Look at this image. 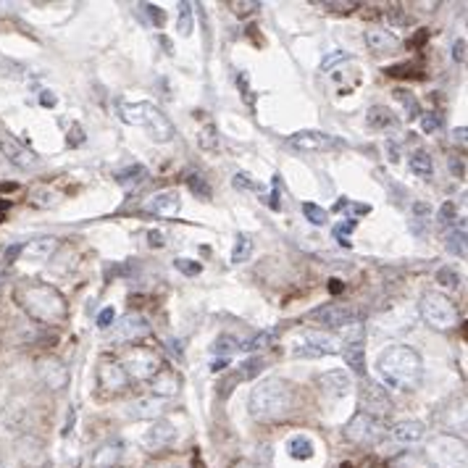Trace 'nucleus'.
Listing matches in <instances>:
<instances>
[{"label": "nucleus", "instance_id": "obj_1", "mask_svg": "<svg viewBox=\"0 0 468 468\" xmlns=\"http://www.w3.org/2000/svg\"><path fill=\"white\" fill-rule=\"evenodd\" d=\"M379 377L384 379L387 387L395 389H416L424 377V360L413 348L405 345H392L379 355Z\"/></svg>", "mask_w": 468, "mask_h": 468}, {"label": "nucleus", "instance_id": "obj_2", "mask_svg": "<svg viewBox=\"0 0 468 468\" xmlns=\"http://www.w3.org/2000/svg\"><path fill=\"white\" fill-rule=\"evenodd\" d=\"M13 298L27 310L30 319L40 321V324H61L66 319V300L58 289L45 282H24L16 287Z\"/></svg>", "mask_w": 468, "mask_h": 468}, {"label": "nucleus", "instance_id": "obj_3", "mask_svg": "<svg viewBox=\"0 0 468 468\" xmlns=\"http://www.w3.org/2000/svg\"><path fill=\"white\" fill-rule=\"evenodd\" d=\"M295 392L282 379H266L250 392V416L255 421H279L292 413Z\"/></svg>", "mask_w": 468, "mask_h": 468}, {"label": "nucleus", "instance_id": "obj_4", "mask_svg": "<svg viewBox=\"0 0 468 468\" xmlns=\"http://www.w3.org/2000/svg\"><path fill=\"white\" fill-rule=\"evenodd\" d=\"M119 119L140 127L150 134V140L156 142H171L174 140V124L156 103H119Z\"/></svg>", "mask_w": 468, "mask_h": 468}, {"label": "nucleus", "instance_id": "obj_5", "mask_svg": "<svg viewBox=\"0 0 468 468\" xmlns=\"http://www.w3.org/2000/svg\"><path fill=\"white\" fill-rule=\"evenodd\" d=\"M339 350H342V339L324 329H305L292 342L295 358H324V355H337Z\"/></svg>", "mask_w": 468, "mask_h": 468}, {"label": "nucleus", "instance_id": "obj_6", "mask_svg": "<svg viewBox=\"0 0 468 468\" xmlns=\"http://www.w3.org/2000/svg\"><path fill=\"white\" fill-rule=\"evenodd\" d=\"M426 458L437 468H466V442L453 434H437L426 445Z\"/></svg>", "mask_w": 468, "mask_h": 468}, {"label": "nucleus", "instance_id": "obj_7", "mask_svg": "<svg viewBox=\"0 0 468 468\" xmlns=\"http://www.w3.org/2000/svg\"><path fill=\"white\" fill-rule=\"evenodd\" d=\"M421 319L434 329H453L458 324V308L453 305V300L439 295V292H424L419 303Z\"/></svg>", "mask_w": 468, "mask_h": 468}, {"label": "nucleus", "instance_id": "obj_8", "mask_svg": "<svg viewBox=\"0 0 468 468\" xmlns=\"http://www.w3.org/2000/svg\"><path fill=\"white\" fill-rule=\"evenodd\" d=\"M121 366L127 371V377L132 379H153L163 369L158 353L150 348H132L129 355L121 360Z\"/></svg>", "mask_w": 468, "mask_h": 468}, {"label": "nucleus", "instance_id": "obj_9", "mask_svg": "<svg viewBox=\"0 0 468 468\" xmlns=\"http://www.w3.org/2000/svg\"><path fill=\"white\" fill-rule=\"evenodd\" d=\"M310 321H316L324 327V331L329 329H348L353 324H360V310H355L353 305H337V303H329L324 308L313 310Z\"/></svg>", "mask_w": 468, "mask_h": 468}, {"label": "nucleus", "instance_id": "obj_10", "mask_svg": "<svg viewBox=\"0 0 468 468\" xmlns=\"http://www.w3.org/2000/svg\"><path fill=\"white\" fill-rule=\"evenodd\" d=\"M381 429H384L381 421L369 416V413H363V410H358V413L348 421L345 437H348L350 442H358V445H374V442H379L381 434H384Z\"/></svg>", "mask_w": 468, "mask_h": 468}, {"label": "nucleus", "instance_id": "obj_11", "mask_svg": "<svg viewBox=\"0 0 468 468\" xmlns=\"http://www.w3.org/2000/svg\"><path fill=\"white\" fill-rule=\"evenodd\" d=\"M145 334H150V324L145 316H137V313H129L116 324V329L108 334L110 342H121V345H132L142 339Z\"/></svg>", "mask_w": 468, "mask_h": 468}, {"label": "nucleus", "instance_id": "obj_12", "mask_svg": "<svg viewBox=\"0 0 468 468\" xmlns=\"http://www.w3.org/2000/svg\"><path fill=\"white\" fill-rule=\"evenodd\" d=\"M0 156L8 160L11 166H16V169L30 171L37 166V156L27 145H21L19 140H13L8 134H0Z\"/></svg>", "mask_w": 468, "mask_h": 468}, {"label": "nucleus", "instance_id": "obj_13", "mask_svg": "<svg viewBox=\"0 0 468 468\" xmlns=\"http://www.w3.org/2000/svg\"><path fill=\"white\" fill-rule=\"evenodd\" d=\"M360 408L363 413H369L374 419L381 421V416H387L389 408H392V403H389L387 392L377 384H366V387L360 389Z\"/></svg>", "mask_w": 468, "mask_h": 468}, {"label": "nucleus", "instance_id": "obj_14", "mask_svg": "<svg viewBox=\"0 0 468 468\" xmlns=\"http://www.w3.org/2000/svg\"><path fill=\"white\" fill-rule=\"evenodd\" d=\"M289 148L295 150H305V153H319V150H331L334 140L324 134L319 129H303V132H295L292 137H289Z\"/></svg>", "mask_w": 468, "mask_h": 468}, {"label": "nucleus", "instance_id": "obj_15", "mask_svg": "<svg viewBox=\"0 0 468 468\" xmlns=\"http://www.w3.org/2000/svg\"><path fill=\"white\" fill-rule=\"evenodd\" d=\"M179 192L177 189H166V192H156L153 198L142 205V210H148L153 216H163V219H169V216H177L179 213Z\"/></svg>", "mask_w": 468, "mask_h": 468}, {"label": "nucleus", "instance_id": "obj_16", "mask_svg": "<svg viewBox=\"0 0 468 468\" xmlns=\"http://www.w3.org/2000/svg\"><path fill=\"white\" fill-rule=\"evenodd\" d=\"M98 379L106 389H124L127 384H129L127 371H124V366H121V360H116V358H103L100 360Z\"/></svg>", "mask_w": 468, "mask_h": 468}, {"label": "nucleus", "instance_id": "obj_17", "mask_svg": "<svg viewBox=\"0 0 468 468\" xmlns=\"http://www.w3.org/2000/svg\"><path fill=\"white\" fill-rule=\"evenodd\" d=\"M150 387H153V395L158 400L177 398L182 389V377L174 369H160L156 377L150 379Z\"/></svg>", "mask_w": 468, "mask_h": 468}, {"label": "nucleus", "instance_id": "obj_18", "mask_svg": "<svg viewBox=\"0 0 468 468\" xmlns=\"http://www.w3.org/2000/svg\"><path fill=\"white\" fill-rule=\"evenodd\" d=\"M319 384L327 398H345L350 392V387H353V381H350V377L345 371H329V374H324L319 379Z\"/></svg>", "mask_w": 468, "mask_h": 468}, {"label": "nucleus", "instance_id": "obj_19", "mask_svg": "<svg viewBox=\"0 0 468 468\" xmlns=\"http://www.w3.org/2000/svg\"><path fill=\"white\" fill-rule=\"evenodd\" d=\"M174 437H177V429L171 421H156V426L148 429V434H145V445L150 450H163L174 442Z\"/></svg>", "mask_w": 468, "mask_h": 468}, {"label": "nucleus", "instance_id": "obj_20", "mask_svg": "<svg viewBox=\"0 0 468 468\" xmlns=\"http://www.w3.org/2000/svg\"><path fill=\"white\" fill-rule=\"evenodd\" d=\"M424 434H426L424 424H421V421H413V419H403L392 426V437L398 439L400 445H416V442L424 439Z\"/></svg>", "mask_w": 468, "mask_h": 468}, {"label": "nucleus", "instance_id": "obj_21", "mask_svg": "<svg viewBox=\"0 0 468 468\" xmlns=\"http://www.w3.org/2000/svg\"><path fill=\"white\" fill-rule=\"evenodd\" d=\"M366 45L377 53H389L400 45L398 34H392L389 30H369L366 32Z\"/></svg>", "mask_w": 468, "mask_h": 468}, {"label": "nucleus", "instance_id": "obj_22", "mask_svg": "<svg viewBox=\"0 0 468 468\" xmlns=\"http://www.w3.org/2000/svg\"><path fill=\"white\" fill-rule=\"evenodd\" d=\"M40 374H42V379H45V384L53 389L66 387V381H69V371H66V366L58 363V360H45Z\"/></svg>", "mask_w": 468, "mask_h": 468}, {"label": "nucleus", "instance_id": "obj_23", "mask_svg": "<svg viewBox=\"0 0 468 468\" xmlns=\"http://www.w3.org/2000/svg\"><path fill=\"white\" fill-rule=\"evenodd\" d=\"M24 255L32 260H45L53 255V250H56V239L53 237H42V239H32L30 245H24Z\"/></svg>", "mask_w": 468, "mask_h": 468}, {"label": "nucleus", "instance_id": "obj_24", "mask_svg": "<svg viewBox=\"0 0 468 468\" xmlns=\"http://www.w3.org/2000/svg\"><path fill=\"white\" fill-rule=\"evenodd\" d=\"M448 250L458 258H466V221L455 224L448 232Z\"/></svg>", "mask_w": 468, "mask_h": 468}, {"label": "nucleus", "instance_id": "obj_25", "mask_svg": "<svg viewBox=\"0 0 468 468\" xmlns=\"http://www.w3.org/2000/svg\"><path fill=\"white\" fill-rule=\"evenodd\" d=\"M287 453L295 460H308V458H313V442H310L308 437H303V434H298V437H289L287 439Z\"/></svg>", "mask_w": 468, "mask_h": 468}, {"label": "nucleus", "instance_id": "obj_26", "mask_svg": "<svg viewBox=\"0 0 468 468\" xmlns=\"http://www.w3.org/2000/svg\"><path fill=\"white\" fill-rule=\"evenodd\" d=\"M277 342V329H271V331H258V334H253L250 339H245L239 350H245V353H258L263 348H271Z\"/></svg>", "mask_w": 468, "mask_h": 468}, {"label": "nucleus", "instance_id": "obj_27", "mask_svg": "<svg viewBox=\"0 0 468 468\" xmlns=\"http://www.w3.org/2000/svg\"><path fill=\"white\" fill-rule=\"evenodd\" d=\"M369 124L374 129H389V127H398V119H395V113L384 106H374L369 110Z\"/></svg>", "mask_w": 468, "mask_h": 468}, {"label": "nucleus", "instance_id": "obj_28", "mask_svg": "<svg viewBox=\"0 0 468 468\" xmlns=\"http://www.w3.org/2000/svg\"><path fill=\"white\" fill-rule=\"evenodd\" d=\"M410 171L416 177H431L434 174V160H431V156H429L426 150L410 153Z\"/></svg>", "mask_w": 468, "mask_h": 468}, {"label": "nucleus", "instance_id": "obj_29", "mask_svg": "<svg viewBox=\"0 0 468 468\" xmlns=\"http://www.w3.org/2000/svg\"><path fill=\"white\" fill-rule=\"evenodd\" d=\"M455 224H458V208H455V203H445V205L437 210V229L450 232Z\"/></svg>", "mask_w": 468, "mask_h": 468}, {"label": "nucleus", "instance_id": "obj_30", "mask_svg": "<svg viewBox=\"0 0 468 468\" xmlns=\"http://www.w3.org/2000/svg\"><path fill=\"white\" fill-rule=\"evenodd\" d=\"M145 177H148L145 166H129V169H121L116 174V182H119L121 187H132V184H140Z\"/></svg>", "mask_w": 468, "mask_h": 468}, {"label": "nucleus", "instance_id": "obj_31", "mask_svg": "<svg viewBox=\"0 0 468 468\" xmlns=\"http://www.w3.org/2000/svg\"><path fill=\"white\" fill-rule=\"evenodd\" d=\"M413 232L419 234V237H424L426 234V224L431 221V208H429L426 203H416L413 205Z\"/></svg>", "mask_w": 468, "mask_h": 468}, {"label": "nucleus", "instance_id": "obj_32", "mask_svg": "<svg viewBox=\"0 0 468 468\" xmlns=\"http://www.w3.org/2000/svg\"><path fill=\"white\" fill-rule=\"evenodd\" d=\"M253 253V239L248 234H237L234 239V250H232V263H245Z\"/></svg>", "mask_w": 468, "mask_h": 468}, {"label": "nucleus", "instance_id": "obj_33", "mask_svg": "<svg viewBox=\"0 0 468 468\" xmlns=\"http://www.w3.org/2000/svg\"><path fill=\"white\" fill-rule=\"evenodd\" d=\"M213 355H221V358H229L232 353H237L239 350V342L232 334H221L216 342H213Z\"/></svg>", "mask_w": 468, "mask_h": 468}, {"label": "nucleus", "instance_id": "obj_34", "mask_svg": "<svg viewBox=\"0 0 468 468\" xmlns=\"http://www.w3.org/2000/svg\"><path fill=\"white\" fill-rule=\"evenodd\" d=\"M355 227H358V221L355 219H348L342 221V224H334V239H337L342 248H350L353 242H350V237H353V232H355Z\"/></svg>", "mask_w": 468, "mask_h": 468}, {"label": "nucleus", "instance_id": "obj_35", "mask_svg": "<svg viewBox=\"0 0 468 468\" xmlns=\"http://www.w3.org/2000/svg\"><path fill=\"white\" fill-rule=\"evenodd\" d=\"M421 129L426 132V134H437L442 129V113H437V110L421 113Z\"/></svg>", "mask_w": 468, "mask_h": 468}, {"label": "nucleus", "instance_id": "obj_36", "mask_svg": "<svg viewBox=\"0 0 468 468\" xmlns=\"http://www.w3.org/2000/svg\"><path fill=\"white\" fill-rule=\"evenodd\" d=\"M263 371V358H258V355H253V358H248L242 366H239L237 377L239 379H253L255 374H260Z\"/></svg>", "mask_w": 468, "mask_h": 468}, {"label": "nucleus", "instance_id": "obj_37", "mask_svg": "<svg viewBox=\"0 0 468 468\" xmlns=\"http://www.w3.org/2000/svg\"><path fill=\"white\" fill-rule=\"evenodd\" d=\"M200 148L203 150H219V132H216L213 124L203 127V132H200Z\"/></svg>", "mask_w": 468, "mask_h": 468}, {"label": "nucleus", "instance_id": "obj_38", "mask_svg": "<svg viewBox=\"0 0 468 468\" xmlns=\"http://www.w3.org/2000/svg\"><path fill=\"white\" fill-rule=\"evenodd\" d=\"M395 98H398L400 103L405 106V110H408V119H416V116H419V113H421L419 100L413 98V95H410L408 90H395Z\"/></svg>", "mask_w": 468, "mask_h": 468}, {"label": "nucleus", "instance_id": "obj_39", "mask_svg": "<svg viewBox=\"0 0 468 468\" xmlns=\"http://www.w3.org/2000/svg\"><path fill=\"white\" fill-rule=\"evenodd\" d=\"M303 213H305L310 224H316V227H324L327 219H329L327 210L321 208V205H316V203H305V205H303Z\"/></svg>", "mask_w": 468, "mask_h": 468}, {"label": "nucleus", "instance_id": "obj_40", "mask_svg": "<svg viewBox=\"0 0 468 468\" xmlns=\"http://www.w3.org/2000/svg\"><path fill=\"white\" fill-rule=\"evenodd\" d=\"M134 416H142V419H150V416H160V400H140L134 405Z\"/></svg>", "mask_w": 468, "mask_h": 468}, {"label": "nucleus", "instance_id": "obj_41", "mask_svg": "<svg viewBox=\"0 0 468 468\" xmlns=\"http://www.w3.org/2000/svg\"><path fill=\"white\" fill-rule=\"evenodd\" d=\"M179 34H184V37L192 34V3L179 6Z\"/></svg>", "mask_w": 468, "mask_h": 468}, {"label": "nucleus", "instance_id": "obj_42", "mask_svg": "<svg viewBox=\"0 0 468 468\" xmlns=\"http://www.w3.org/2000/svg\"><path fill=\"white\" fill-rule=\"evenodd\" d=\"M106 453H98L95 455V463L98 466H108L113 458H119V453H124V445H119V442H113V445H108V448H103Z\"/></svg>", "mask_w": 468, "mask_h": 468}, {"label": "nucleus", "instance_id": "obj_43", "mask_svg": "<svg viewBox=\"0 0 468 468\" xmlns=\"http://www.w3.org/2000/svg\"><path fill=\"white\" fill-rule=\"evenodd\" d=\"M437 282L442 284V287L455 289V287H460V274L458 271H453V269H439L437 271Z\"/></svg>", "mask_w": 468, "mask_h": 468}, {"label": "nucleus", "instance_id": "obj_44", "mask_svg": "<svg viewBox=\"0 0 468 468\" xmlns=\"http://www.w3.org/2000/svg\"><path fill=\"white\" fill-rule=\"evenodd\" d=\"M229 8L237 13V16H250V13H255V11L260 8L258 0H248V3H242V0H232Z\"/></svg>", "mask_w": 468, "mask_h": 468}, {"label": "nucleus", "instance_id": "obj_45", "mask_svg": "<svg viewBox=\"0 0 468 468\" xmlns=\"http://www.w3.org/2000/svg\"><path fill=\"white\" fill-rule=\"evenodd\" d=\"M187 184H189V189L195 192V195H200V198H210V187H208V182H203L198 177V174H192L187 179Z\"/></svg>", "mask_w": 468, "mask_h": 468}, {"label": "nucleus", "instance_id": "obj_46", "mask_svg": "<svg viewBox=\"0 0 468 468\" xmlns=\"http://www.w3.org/2000/svg\"><path fill=\"white\" fill-rule=\"evenodd\" d=\"M142 8V13H148L150 16V21L156 24V27H163V21H166V13L158 8V6H153V3H145V6H140Z\"/></svg>", "mask_w": 468, "mask_h": 468}, {"label": "nucleus", "instance_id": "obj_47", "mask_svg": "<svg viewBox=\"0 0 468 468\" xmlns=\"http://www.w3.org/2000/svg\"><path fill=\"white\" fill-rule=\"evenodd\" d=\"M174 266L182 271V274H187V277H198L200 274V263H192L187 258H177L174 260Z\"/></svg>", "mask_w": 468, "mask_h": 468}, {"label": "nucleus", "instance_id": "obj_48", "mask_svg": "<svg viewBox=\"0 0 468 468\" xmlns=\"http://www.w3.org/2000/svg\"><path fill=\"white\" fill-rule=\"evenodd\" d=\"M234 187L237 189H263L255 179H250L248 174H237V177H234Z\"/></svg>", "mask_w": 468, "mask_h": 468}, {"label": "nucleus", "instance_id": "obj_49", "mask_svg": "<svg viewBox=\"0 0 468 468\" xmlns=\"http://www.w3.org/2000/svg\"><path fill=\"white\" fill-rule=\"evenodd\" d=\"M113 319H116V310H113V308H103L98 313V329H108L110 324H113Z\"/></svg>", "mask_w": 468, "mask_h": 468}, {"label": "nucleus", "instance_id": "obj_50", "mask_svg": "<svg viewBox=\"0 0 468 468\" xmlns=\"http://www.w3.org/2000/svg\"><path fill=\"white\" fill-rule=\"evenodd\" d=\"M453 61H455V63H463V61H466V40H463V37L455 40V45H453Z\"/></svg>", "mask_w": 468, "mask_h": 468}, {"label": "nucleus", "instance_id": "obj_51", "mask_svg": "<svg viewBox=\"0 0 468 468\" xmlns=\"http://www.w3.org/2000/svg\"><path fill=\"white\" fill-rule=\"evenodd\" d=\"M316 6H321V8H327V11H350V8H355V3H324V0H316Z\"/></svg>", "mask_w": 468, "mask_h": 468}, {"label": "nucleus", "instance_id": "obj_52", "mask_svg": "<svg viewBox=\"0 0 468 468\" xmlns=\"http://www.w3.org/2000/svg\"><path fill=\"white\" fill-rule=\"evenodd\" d=\"M345 58H348V53H342V50H337V53H331V56H327V58H324V63H321V69L327 71L329 66H334L337 61H345Z\"/></svg>", "mask_w": 468, "mask_h": 468}, {"label": "nucleus", "instance_id": "obj_53", "mask_svg": "<svg viewBox=\"0 0 468 468\" xmlns=\"http://www.w3.org/2000/svg\"><path fill=\"white\" fill-rule=\"evenodd\" d=\"M266 203H269L274 210H279V179H274V189H271V195L266 198Z\"/></svg>", "mask_w": 468, "mask_h": 468}, {"label": "nucleus", "instance_id": "obj_54", "mask_svg": "<svg viewBox=\"0 0 468 468\" xmlns=\"http://www.w3.org/2000/svg\"><path fill=\"white\" fill-rule=\"evenodd\" d=\"M450 171H453V177L463 179V174H466V166H463V160H458L455 156H453V158H450Z\"/></svg>", "mask_w": 468, "mask_h": 468}, {"label": "nucleus", "instance_id": "obj_55", "mask_svg": "<svg viewBox=\"0 0 468 468\" xmlns=\"http://www.w3.org/2000/svg\"><path fill=\"white\" fill-rule=\"evenodd\" d=\"M150 245H153V248H160V245H163V234H160V232H150Z\"/></svg>", "mask_w": 468, "mask_h": 468}, {"label": "nucleus", "instance_id": "obj_56", "mask_svg": "<svg viewBox=\"0 0 468 468\" xmlns=\"http://www.w3.org/2000/svg\"><path fill=\"white\" fill-rule=\"evenodd\" d=\"M455 142H460V145H466V127H460V129H455V137H453Z\"/></svg>", "mask_w": 468, "mask_h": 468}, {"label": "nucleus", "instance_id": "obj_57", "mask_svg": "<svg viewBox=\"0 0 468 468\" xmlns=\"http://www.w3.org/2000/svg\"><path fill=\"white\" fill-rule=\"evenodd\" d=\"M227 366H229V358H219L216 363H213V366H210V369H213V371H221V369H227Z\"/></svg>", "mask_w": 468, "mask_h": 468}, {"label": "nucleus", "instance_id": "obj_58", "mask_svg": "<svg viewBox=\"0 0 468 468\" xmlns=\"http://www.w3.org/2000/svg\"><path fill=\"white\" fill-rule=\"evenodd\" d=\"M108 468H121V466H108Z\"/></svg>", "mask_w": 468, "mask_h": 468}]
</instances>
